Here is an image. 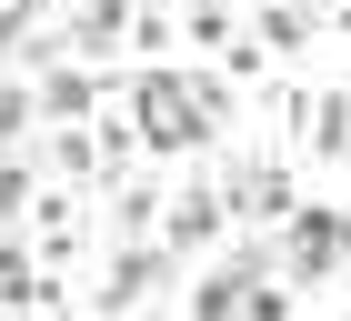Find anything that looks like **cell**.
<instances>
[{
  "instance_id": "obj_1",
  "label": "cell",
  "mask_w": 351,
  "mask_h": 321,
  "mask_svg": "<svg viewBox=\"0 0 351 321\" xmlns=\"http://www.w3.org/2000/svg\"><path fill=\"white\" fill-rule=\"evenodd\" d=\"M291 261L301 271H341L351 261V211H301L291 221Z\"/></svg>"
},
{
  "instance_id": "obj_3",
  "label": "cell",
  "mask_w": 351,
  "mask_h": 321,
  "mask_svg": "<svg viewBox=\"0 0 351 321\" xmlns=\"http://www.w3.org/2000/svg\"><path fill=\"white\" fill-rule=\"evenodd\" d=\"M21 121H30V101H21V91H0V141H21Z\"/></svg>"
},
{
  "instance_id": "obj_2",
  "label": "cell",
  "mask_w": 351,
  "mask_h": 321,
  "mask_svg": "<svg viewBox=\"0 0 351 321\" xmlns=\"http://www.w3.org/2000/svg\"><path fill=\"white\" fill-rule=\"evenodd\" d=\"M90 101H101V80H90V71H51V80H40V110H60V121H71V110L90 121Z\"/></svg>"
}]
</instances>
